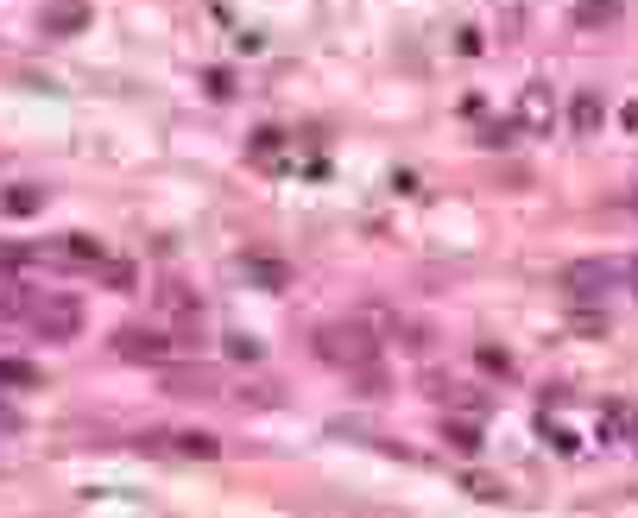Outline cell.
Listing matches in <instances>:
<instances>
[{
  "instance_id": "obj_1",
  "label": "cell",
  "mask_w": 638,
  "mask_h": 518,
  "mask_svg": "<svg viewBox=\"0 0 638 518\" xmlns=\"http://www.w3.org/2000/svg\"><path fill=\"white\" fill-rule=\"evenodd\" d=\"M310 354H316L323 367L354 373V367H373V361H380V335H373V323H329V329L310 335Z\"/></svg>"
},
{
  "instance_id": "obj_2",
  "label": "cell",
  "mask_w": 638,
  "mask_h": 518,
  "mask_svg": "<svg viewBox=\"0 0 638 518\" xmlns=\"http://www.w3.org/2000/svg\"><path fill=\"white\" fill-rule=\"evenodd\" d=\"M563 285H569L575 304H601V297L626 291L620 285V259H575V266L563 272Z\"/></svg>"
},
{
  "instance_id": "obj_3",
  "label": "cell",
  "mask_w": 638,
  "mask_h": 518,
  "mask_svg": "<svg viewBox=\"0 0 638 518\" xmlns=\"http://www.w3.org/2000/svg\"><path fill=\"white\" fill-rule=\"evenodd\" d=\"M121 361H139V367H165L184 354V342L177 335H158V329H114V342H108Z\"/></svg>"
},
{
  "instance_id": "obj_4",
  "label": "cell",
  "mask_w": 638,
  "mask_h": 518,
  "mask_svg": "<svg viewBox=\"0 0 638 518\" xmlns=\"http://www.w3.org/2000/svg\"><path fill=\"white\" fill-rule=\"evenodd\" d=\"M512 127L525 133V139H550V133H556V95H550L544 83L518 89V102H512Z\"/></svg>"
},
{
  "instance_id": "obj_5",
  "label": "cell",
  "mask_w": 638,
  "mask_h": 518,
  "mask_svg": "<svg viewBox=\"0 0 638 518\" xmlns=\"http://www.w3.org/2000/svg\"><path fill=\"white\" fill-rule=\"evenodd\" d=\"M19 316H26L38 335H64V342H70L76 329H83V304H76V297H57V304H38V297H32V304L19 310Z\"/></svg>"
},
{
  "instance_id": "obj_6",
  "label": "cell",
  "mask_w": 638,
  "mask_h": 518,
  "mask_svg": "<svg viewBox=\"0 0 638 518\" xmlns=\"http://www.w3.org/2000/svg\"><path fill=\"white\" fill-rule=\"evenodd\" d=\"M165 392L171 398H215V392H222V373L190 367L184 354H177V361H165Z\"/></svg>"
},
{
  "instance_id": "obj_7",
  "label": "cell",
  "mask_w": 638,
  "mask_h": 518,
  "mask_svg": "<svg viewBox=\"0 0 638 518\" xmlns=\"http://www.w3.org/2000/svg\"><path fill=\"white\" fill-rule=\"evenodd\" d=\"M152 449H171V455H196V462H215L222 455V443L215 436H203V430H177V436H146Z\"/></svg>"
},
{
  "instance_id": "obj_8",
  "label": "cell",
  "mask_w": 638,
  "mask_h": 518,
  "mask_svg": "<svg viewBox=\"0 0 638 518\" xmlns=\"http://www.w3.org/2000/svg\"><path fill=\"white\" fill-rule=\"evenodd\" d=\"M601 95H594V89H575V102H569V114H563V121H569V133L575 139H594V133H601Z\"/></svg>"
},
{
  "instance_id": "obj_9",
  "label": "cell",
  "mask_w": 638,
  "mask_h": 518,
  "mask_svg": "<svg viewBox=\"0 0 638 518\" xmlns=\"http://www.w3.org/2000/svg\"><path fill=\"white\" fill-rule=\"evenodd\" d=\"M601 430H607V443H638V405L607 398V405H601Z\"/></svg>"
},
{
  "instance_id": "obj_10",
  "label": "cell",
  "mask_w": 638,
  "mask_h": 518,
  "mask_svg": "<svg viewBox=\"0 0 638 518\" xmlns=\"http://www.w3.org/2000/svg\"><path fill=\"white\" fill-rule=\"evenodd\" d=\"M51 259H57V266H83V272H95V266H102V247H95L89 234H70V241L51 247Z\"/></svg>"
},
{
  "instance_id": "obj_11",
  "label": "cell",
  "mask_w": 638,
  "mask_h": 518,
  "mask_svg": "<svg viewBox=\"0 0 638 518\" xmlns=\"http://www.w3.org/2000/svg\"><path fill=\"white\" fill-rule=\"evenodd\" d=\"M83 26H89L83 0H57V7H45V32H83Z\"/></svg>"
},
{
  "instance_id": "obj_12",
  "label": "cell",
  "mask_w": 638,
  "mask_h": 518,
  "mask_svg": "<svg viewBox=\"0 0 638 518\" xmlns=\"http://www.w3.org/2000/svg\"><path fill=\"white\" fill-rule=\"evenodd\" d=\"M38 380H45V373H38L32 361H0V386L19 392V386H38Z\"/></svg>"
},
{
  "instance_id": "obj_13",
  "label": "cell",
  "mask_w": 638,
  "mask_h": 518,
  "mask_svg": "<svg viewBox=\"0 0 638 518\" xmlns=\"http://www.w3.org/2000/svg\"><path fill=\"white\" fill-rule=\"evenodd\" d=\"M443 436H449L455 449H481V424H468V417H449V424H443Z\"/></svg>"
},
{
  "instance_id": "obj_14",
  "label": "cell",
  "mask_w": 638,
  "mask_h": 518,
  "mask_svg": "<svg viewBox=\"0 0 638 518\" xmlns=\"http://www.w3.org/2000/svg\"><path fill=\"white\" fill-rule=\"evenodd\" d=\"M247 272L259 285H291V266H278V259H247Z\"/></svg>"
},
{
  "instance_id": "obj_15",
  "label": "cell",
  "mask_w": 638,
  "mask_h": 518,
  "mask_svg": "<svg viewBox=\"0 0 638 518\" xmlns=\"http://www.w3.org/2000/svg\"><path fill=\"white\" fill-rule=\"evenodd\" d=\"M95 278H108V285H121V291H127V285H133L139 272L127 266V259H102V266H95Z\"/></svg>"
},
{
  "instance_id": "obj_16",
  "label": "cell",
  "mask_w": 638,
  "mask_h": 518,
  "mask_svg": "<svg viewBox=\"0 0 638 518\" xmlns=\"http://www.w3.org/2000/svg\"><path fill=\"white\" fill-rule=\"evenodd\" d=\"M468 493H474V500H506L500 481H474V474H468Z\"/></svg>"
},
{
  "instance_id": "obj_17",
  "label": "cell",
  "mask_w": 638,
  "mask_h": 518,
  "mask_svg": "<svg viewBox=\"0 0 638 518\" xmlns=\"http://www.w3.org/2000/svg\"><path fill=\"white\" fill-rule=\"evenodd\" d=\"M228 354H234V361H253V354H259V342H247V335H234V342H228Z\"/></svg>"
},
{
  "instance_id": "obj_18",
  "label": "cell",
  "mask_w": 638,
  "mask_h": 518,
  "mask_svg": "<svg viewBox=\"0 0 638 518\" xmlns=\"http://www.w3.org/2000/svg\"><path fill=\"white\" fill-rule=\"evenodd\" d=\"M620 285H626V291L638 297V259H626V266H620Z\"/></svg>"
},
{
  "instance_id": "obj_19",
  "label": "cell",
  "mask_w": 638,
  "mask_h": 518,
  "mask_svg": "<svg viewBox=\"0 0 638 518\" xmlns=\"http://www.w3.org/2000/svg\"><path fill=\"white\" fill-rule=\"evenodd\" d=\"M620 127H632V133H638V108H626V114H620Z\"/></svg>"
},
{
  "instance_id": "obj_20",
  "label": "cell",
  "mask_w": 638,
  "mask_h": 518,
  "mask_svg": "<svg viewBox=\"0 0 638 518\" xmlns=\"http://www.w3.org/2000/svg\"><path fill=\"white\" fill-rule=\"evenodd\" d=\"M626 209H632V215H638V190H632V196H626Z\"/></svg>"
}]
</instances>
